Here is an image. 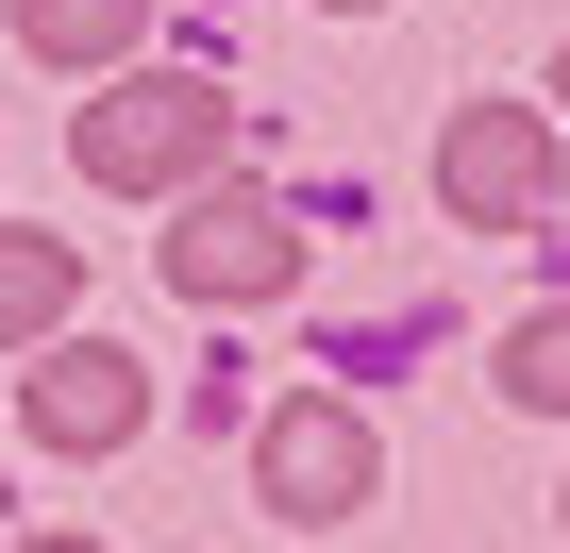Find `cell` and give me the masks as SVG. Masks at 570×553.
I'll return each instance as SVG.
<instances>
[{
    "instance_id": "cell-1",
    "label": "cell",
    "mask_w": 570,
    "mask_h": 553,
    "mask_svg": "<svg viewBox=\"0 0 570 553\" xmlns=\"http://www.w3.org/2000/svg\"><path fill=\"white\" fill-rule=\"evenodd\" d=\"M218 135H235V101H218L202 68H101V101L68 118L85 185H202Z\"/></svg>"
},
{
    "instance_id": "cell-2",
    "label": "cell",
    "mask_w": 570,
    "mask_h": 553,
    "mask_svg": "<svg viewBox=\"0 0 570 553\" xmlns=\"http://www.w3.org/2000/svg\"><path fill=\"white\" fill-rule=\"evenodd\" d=\"M168 286L185 303H285V286H303V218L252 201V185H202L185 235H168Z\"/></svg>"
},
{
    "instance_id": "cell-3",
    "label": "cell",
    "mask_w": 570,
    "mask_h": 553,
    "mask_svg": "<svg viewBox=\"0 0 570 553\" xmlns=\"http://www.w3.org/2000/svg\"><path fill=\"white\" fill-rule=\"evenodd\" d=\"M436 201H453L470 235H520V218H553V118H520V101H470V118L436 135Z\"/></svg>"
},
{
    "instance_id": "cell-4",
    "label": "cell",
    "mask_w": 570,
    "mask_h": 553,
    "mask_svg": "<svg viewBox=\"0 0 570 553\" xmlns=\"http://www.w3.org/2000/svg\"><path fill=\"white\" fill-rule=\"evenodd\" d=\"M252 486H268L285 520H353V503H370V419H353V403H268Z\"/></svg>"
},
{
    "instance_id": "cell-5",
    "label": "cell",
    "mask_w": 570,
    "mask_h": 553,
    "mask_svg": "<svg viewBox=\"0 0 570 553\" xmlns=\"http://www.w3.org/2000/svg\"><path fill=\"white\" fill-rule=\"evenodd\" d=\"M135 419H151V369H135L118 336H68V353L35 369V436H51V453H118Z\"/></svg>"
},
{
    "instance_id": "cell-6",
    "label": "cell",
    "mask_w": 570,
    "mask_h": 553,
    "mask_svg": "<svg viewBox=\"0 0 570 553\" xmlns=\"http://www.w3.org/2000/svg\"><path fill=\"white\" fill-rule=\"evenodd\" d=\"M151 34V0H18V51H51V68H118Z\"/></svg>"
},
{
    "instance_id": "cell-7",
    "label": "cell",
    "mask_w": 570,
    "mask_h": 553,
    "mask_svg": "<svg viewBox=\"0 0 570 553\" xmlns=\"http://www.w3.org/2000/svg\"><path fill=\"white\" fill-rule=\"evenodd\" d=\"M68 286H85L68 235H0V336H51V319H68Z\"/></svg>"
},
{
    "instance_id": "cell-8",
    "label": "cell",
    "mask_w": 570,
    "mask_h": 553,
    "mask_svg": "<svg viewBox=\"0 0 570 553\" xmlns=\"http://www.w3.org/2000/svg\"><path fill=\"white\" fill-rule=\"evenodd\" d=\"M503 403H537V419H570V303L503 336Z\"/></svg>"
},
{
    "instance_id": "cell-9",
    "label": "cell",
    "mask_w": 570,
    "mask_h": 553,
    "mask_svg": "<svg viewBox=\"0 0 570 553\" xmlns=\"http://www.w3.org/2000/svg\"><path fill=\"white\" fill-rule=\"evenodd\" d=\"M35 553H101V536H35Z\"/></svg>"
},
{
    "instance_id": "cell-10",
    "label": "cell",
    "mask_w": 570,
    "mask_h": 553,
    "mask_svg": "<svg viewBox=\"0 0 570 553\" xmlns=\"http://www.w3.org/2000/svg\"><path fill=\"white\" fill-rule=\"evenodd\" d=\"M336 18H370V0H336Z\"/></svg>"
},
{
    "instance_id": "cell-11",
    "label": "cell",
    "mask_w": 570,
    "mask_h": 553,
    "mask_svg": "<svg viewBox=\"0 0 570 553\" xmlns=\"http://www.w3.org/2000/svg\"><path fill=\"white\" fill-rule=\"evenodd\" d=\"M553 101H570V68H553Z\"/></svg>"
}]
</instances>
